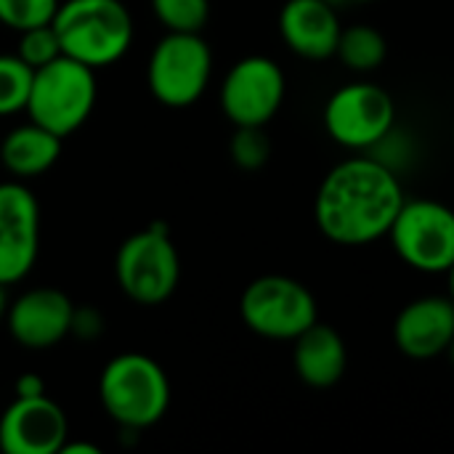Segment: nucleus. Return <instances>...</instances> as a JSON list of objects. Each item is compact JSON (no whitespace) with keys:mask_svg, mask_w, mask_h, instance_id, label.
Here are the masks:
<instances>
[{"mask_svg":"<svg viewBox=\"0 0 454 454\" xmlns=\"http://www.w3.org/2000/svg\"><path fill=\"white\" fill-rule=\"evenodd\" d=\"M229 154L242 170H261L271 157V141L263 128H237L229 144Z\"/></svg>","mask_w":454,"mask_h":454,"instance_id":"23","label":"nucleus"},{"mask_svg":"<svg viewBox=\"0 0 454 454\" xmlns=\"http://www.w3.org/2000/svg\"><path fill=\"white\" fill-rule=\"evenodd\" d=\"M322 122L338 146L364 154L396 125V101L372 80H351L330 93Z\"/></svg>","mask_w":454,"mask_h":454,"instance_id":"8","label":"nucleus"},{"mask_svg":"<svg viewBox=\"0 0 454 454\" xmlns=\"http://www.w3.org/2000/svg\"><path fill=\"white\" fill-rule=\"evenodd\" d=\"M370 157H375L378 162H383L386 168H391L396 176H402L404 170L412 168V162L418 160V146L412 141V136L407 130H402L399 125H394L370 152H364Z\"/></svg>","mask_w":454,"mask_h":454,"instance_id":"24","label":"nucleus"},{"mask_svg":"<svg viewBox=\"0 0 454 454\" xmlns=\"http://www.w3.org/2000/svg\"><path fill=\"white\" fill-rule=\"evenodd\" d=\"M5 309H8V303H5V285H0V317L5 314Z\"/></svg>","mask_w":454,"mask_h":454,"instance_id":"29","label":"nucleus"},{"mask_svg":"<svg viewBox=\"0 0 454 454\" xmlns=\"http://www.w3.org/2000/svg\"><path fill=\"white\" fill-rule=\"evenodd\" d=\"M67 439V415L45 394L16 396L0 418V450L5 454H59Z\"/></svg>","mask_w":454,"mask_h":454,"instance_id":"12","label":"nucleus"},{"mask_svg":"<svg viewBox=\"0 0 454 454\" xmlns=\"http://www.w3.org/2000/svg\"><path fill=\"white\" fill-rule=\"evenodd\" d=\"M45 394V380L35 372H27L16 380V396L29 399V396H43Z\"/></svg>","mask_w":454,"mask_h":454,"instance_id":"26","label":"nucleus"},{"mask_svg":"<svg viewBox=\"0 0 454 454\" xmlns=\"http://www.w3.org/2000/svg\"><path fill=\"white\" fill-rule=\"evenodd\" d=\"M40 253V205L19 184H0V285L21 282Z\"/></svg>","mask_w":454,"mask_h":454,"instance_id":"11","label":"nucleus"},{"mask_svg":"<svg viewBox=\"0 0 454 454\" xmlns=\"http://www.w3.org/2000/svg\"><path fill=\"white\" fill-rule=\"evenodd\" d=\"M447 295L454 301V263L450 266V271H447Z\"/></svg>","mask_w":454,"mask_h":454,"instance_id":"28","label":"nucleus"},{"mask_svg":"<svg viewBox=\"0 0 454 454\" xmlns=\"http://www.w3.org/2000/svg\"><path fill=\"white\" fill-rule=\"evenodd\" d=\"M213 77V51L200 32H168L152 51L146 82L152 96L173 109L197 104Z\"/></svg>","mask_w":454,"mask_h":454,"instance_id":"9","label":"nucleus"},{"mask_svg":"<svg viewBox=\"0 0 454 454\" xmlns=\"http://www.w3.org/2000/svg\"><path fill=\"white\" fill-rule=\"evenodd\" d=\"M444 356H447V359H450V362L454 364V340L450 343V348H447V354H444Z\"/></svg>","mask_w":454,"mask_h":454,"instance_id":"30","label":"nucleus"},{"mask_svg":"<svg viewBox=\"0 0 454 454\" xmlns=\"http://www.w3.org/2000/svg\"><path fill=\"white\" fill-rule=\"evenodd\" d=\"M51 24L61 53L90 69L120 61L133 43V16L122 0H64Z\"/></svg>","mask_w":454,"mask_h":454,"instance_id":"2","label":"nucleus"},{"mask_svg":"<svg viewBox=\"0 0 454 454\" xmlns=\"http://www.w3.org/2000/svg\"><path fill=\"white\" fill-rule=\"evenodd\" d=\"M104 330V319L96 309L85 306V309H74L72 311V327H69V335H77V338H98Z\"/></svg>","mask_w":454,"mask_h":454,"instance_id":"25","label":"nucleus"},{"mask_svg":"<svg viewBox=\"0 0 454 454\" xmlns=\"http://www.w3.org/2000/svg\"><path fill=\"white\" fill-rule=\"evenodd\" d=\"M96 69L69 56H59L51 64L35 69L32 88L24 112L32 122L67 138L93 112L96 104Z\"/></svg>","mask_w":454,"mask_h":454,"instance_id":"4","label":"nucleus"},{"mask_svg":"<svg viewBox=\"0 0 454 454\" xmlns=\"http://www.w3.org/2000/svg\"><path fill=\"white\" fill-rule=\"evenodd\" d=\"M114 277L130 301L141 306L165 303L181 279V261L170 229L157 221L144 231L130 234L117 250Z\"/></svg>","mask_w":454,"mask_h":454,"instance_id":"6","label":"nucleus"},{"mask_svg":"<svg viewBox=\"0 0 454 454\" xmlns=\"http://www.w3.org/2000/svg\"><path fill=\"white\" fill-rule=\"evenodd\" d=\"M452 340L454 301L450 295L415 298L394 319V343L407 359H439L447 354Z\"/></svg>","mask_w":454,"mask_h":454,"instance_id":"13","label":"nucleus"},{"mask_svg":"<svg viewBox=\"0 0 454 454\" xmlns=\"http://www.w3.org/2000/svg\"><path fill=\"white\" fill-rule=\"evenodd\" d=\"M35 69L16 53H0V117L16 114L27 106Z\"/></svg>","mask_w":454,"mask_h":454,"instance_id":"19","label":"nucleus"},{"mask_svg":"<svg viewBox=\"0 0 454 454\" xmlns=\"http://www.w3.org/2000/svg\"><path fill=\"white\" fill-rule=\"evenodd\" d=\"M61 454H98V447H93V444H82V442H77V444H72V442H64V447L59 450Z\"/></svg>","mask_w":454,"mask_h":454,"instance_id":"27","label":"nucleus"},{"mask_svg":"<svg viewBox=\"0 0 454 454\" xmlns=\"http://www.w3.org/2000/svg\"><path fill=\"white\" fill-rule=\"evenodd\" d=\"M61 136L51 133L37 122H27L13 128L0 141V160L5 170L16 178H32L51 170L61 154Z\"/></svg>","mask_w":454,"mask_h":454,"instance_id":"17","label":"nucleus"},{"mask_svg":"<svg viewBox=\"0 0 454 454\" xmlns=\"http://www.w3.org/2000/svg\"><path fill=\"white\" fill-rule=\"evenodd\" d=\"M386 239L407 269L426 277L447 274L454 263V207L431 197H407Z\"/></svg>","mask_w":454,"mask_h":454,"instance_id":"5","label":"nucleus"},{"mask_svg":"<svg viewBox=\"0 0 454 454\" xmlns=\"http://www.w3.org/2000/svg\"><path fill=\"white\" fill-rule=\"evenodd\" d=\"M386 56H388V43L378 27L359 21V24H348L340 29L335 59H340L346 69L356 74H370L378 67H383Z\"/></svg>","mask_w":454,"mask_h":454,"instance_id":"18","label":"nucleus"},{"mask_svg":"<svg viewBox=\"0 0 454 454\" xmlns=\"http://www.w3.org/2000/svg\"><path fill=\"white\" fill-rule=\"evenodd\" d=\"M452 141H454V120H452Z\"/></svg>","mask_w":454,"mask_h":454,"instance_id":"32","label":"nucleus"},{"mask_svg":"<svg viewBox=\"0 0 454 454\" xmlns=\"http://www.w3.org/2000/svg\"><path fill=\"white\" fill-rule=\"evenodd\" d=\"M277 27L295 56L306 61L335 59L343 24L333 0H285Z\"/></svg>","mask_w":454,"mask_h":454,"instance_id":"15","label":"nucleus"},{"mask_svg":"<svg viewBox=\"0 0 454 454\" xmlns=\"http://www.w3.org/2000/svg\"><path fill=\"white\" fill-rule=\"evenodd\" d=\"M72 301L56 287H35L19 295L8 309L11 338L32 351L51 348L69 335L72 327Z\"/></svg>","mask_w":454,"mask_h":454,"instance_id":"14","label":"nucleus"},{"mask_svg":"<svg viewBox=\"0 0 454 454\" xmlns=\"http://www.w3.org/2000/svg\"><path fill=\"white\" fill-rule=\"evenodd\" d=\"M335 3V0H333ZM340 3H378V0H340Z\"/></svg>","mask_w":454,"mask_h":454,"instance_id":"31","label":"nucleus"},{"mask_svg":"<svg viewBox=\"0 0 454 454\" xmlns=\"http://www.w3.org/2000/svg\"><path fill=\"white\" fill-rule=\"evenodd\" d=\"M152 11L168 32H202L210 0H152Z\"/></svg>","mask_w":454,"mask_h":454,"instance_id":"20","label":"nucleus"},{"mask_svg":"<svg viewBox=\"0 0 454 454\" xmlns=\"http://www.w3.org/2000/svg\"><path fill=\"white\" fill-rule=\"evenodd\" d=\"M61 0H0V24L24 32L40 24H51Z\"/></svg>","mask_w":454,"mask_h":454,"instance_id":"22","label":"nucleus"},{"mask_svg":"<svg viewBox=\"0 0 454 454\" xmlns=\"http://www.w3.org/2000/svg\"><path fill=\"white\" fill-rule=\"evenodd\" d=\"M285 96L282 67L261 53L239 59L221 82V109L234 128H266L282 109Z\"/></svg>","mask_w":454,"mask_h":454,"instance_id":"10","label":"nucleus"},{"mask_svg":"<svg viewBox=\"0 0 454 454\" xmlns=\"http://www.w3.org/2000/svg\"><path fill=\"white\" fill-rule=\"evenodd\" d=\"M98 396L114 423L128 431H141L165 418L170 407V380L146 354H120L104 367Z\"/></svg>","mask_w":454,"mask_h":454,"instance_id":"3","label":"nucleus"},{"mask_svg":"<svg viewBox=\"0 0 454 454\" xmlns=\"http://www.w3.org/2000/svg\"><path fill=\"white\" fill-rule=\"evenodd\" d=\"M293 367L303 386L327 391L340 383L348 367V348L343 335L330 325H311L293 340Z\"/></svg>","mask_w":454,"mask_h":454,"instance_id":"16","label":"nucleus"},{"mask_svg":"<svg viewBox=\"0 0 454 454\" xmlns=\"http://www.w3.org/2000/svg\"><path fill=\"white\" fill-rule=\"evenodd\" d=\"M239 317L250 333L266 340L293 343L319 322V306L303 282L285 274H266L245 287Z\"/></svg>","mask_w":454,"mask_h":454,"instance_id":"7","label":"nucleus"},{"mask_svg":"<svg viewBox=\"0 0 454 454\" xmlns=\"http://www.w3.org/2000/svg\"><path fill=\"white\" fill-rule=\"evenodd\" d=\"M16 56H19L21 61H27L32 69H40V67L51 64L53 59L64 56L53 24H40V27H32V29L19 32Z\"/></svg>","mask_w":454,"mask_h":454,"instance_id":"21","label":"nucleus"},{"mask_svg":"<svg viewBox=\"0 0 454 454\" xmlns=\"http://www.w3.org/2000/svg\"><path fill=\"white\" fill-rule=\"evenodd\" d=\"M404 200L402 176L370 154H354L322 178L314 221L327 242L367 247L388 237Z\"/></svg>","mask_w":454,"mask_h":454,"instance_id":"1","label":"nucleus"}]
</instances>
